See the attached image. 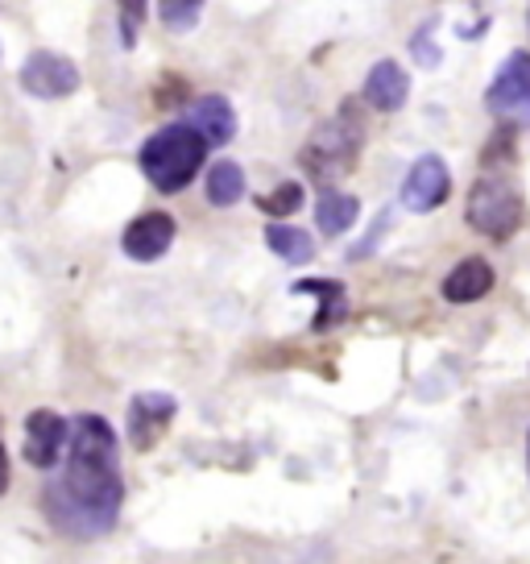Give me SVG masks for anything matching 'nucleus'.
Returning <instances> with one entry per match:
<instances>
[{"mask_svg": "<svg viewBox=\"0 0 530 564\" xmlns=\"http://www.w3.org/2000/svg\"><path fill=\"white\" fill-rule=\"evenodd\" d=\"M294 295H320V299H324V312L315 315V328H327V324H336V320L348 312L345 283H336V278H299V283H294Z\"/></svg>", "mask_w": 530, "mask_h": 564, "instance_id": "2eb2a0df", "label": "nucleus"}, {"mask_svg": "<svg viewBox=\"0 0 530 564\" xmlns=\"http://www.w3.org/2000/svg\"><path fill=\"white\" fill-rule=\"evenodd\" d=\"M357 149H361V125L357 121H348L345 117H336L332 125L320 129V137H315V163H327V167H348L352 158H357Z\"/></svg>", "mask_w": 530, "mask_h": 564, "instance_id": "f8f14e48", "label": "nucleus"}, {"mask_svg": "<svg viewBox=\"0 0 530 564\" xmlns=\"http://www.w3.org/2000/svg\"><path fill=\"white\" fill-rule=\"evenodd\" d=\"M257 208L269 212V216H294V212L303 208V188L299 183H282V188L269 191V195H257Z\"/></svg>", "mask_w": 530, "mask_h": 564, "instance_id": "6ab92c4d", "label": "nucleus"}, {"mask_svg": "<svg viewBox=\"0 0 530 564\" xmlns=\"http://www.w3.org/2000/svg\"><path fill=\"white\" fill-rule=\"evenodd\" d=\"M410 96V75L394 59H382V63L369 67V80H365V100L377 112H398L407 105Z\"/></svg>", "mask_w": 530, "mask_h": 564, "instance_id": "1a4fd4ad", "label": "nucleus"}, {"mask_svg": "<svg viewBox=\"0 0 530 564\" xmlns=\"http://www.w3.org/2000/svg\"><path fill=\"white\" fill-rule=\"evenodd\" d=\"M174 416V398L170 395H158V391H149V395H137L133 398V407H129V436L137 448H149L158 432H162L166 423Z\"/></svg>", "mask_w": 530, "mask_h": 564, "instance_id": "9d476101", "label": "nucleus"}, {"mask_svg": "<svg viewBox=\"0 0 530 564\" xmlns=\"http://www.w3.org/2000/svg\"><path fill=\"white\" fill-rule=\"evenodd\" d=\"M204 163H207V137L195 125H186V121L158 129L142 146L145 179L162 191V195L183 191L204 170Z\"/></svg>", "mask_w": 530, "mask_h": 564, "instance_id": "f03ea898", "label": "nucleus"}, {"mask_svg": "<svg viewBox=\"0 0 530 564\" xmlns=\"http://www.w3.org/2000/svg\"><path fill=\"white\" fill-rule=\"evenodd\" d=\"M357 216H361V204L345 195V191H324L320 200H315V225L324 237H340L357 225Z\"/></svg>", "mask_w": 530, "mask_h": 564, "instance_id": "4468645a", "label": "nucleus"}, {"mask_svg": "<svg viewBox=\"0 0 530 564\" xmlns=\"http://www.w3.org/2000/svg\"><path fill=\"white\" fill-rule=\"evenodd\" d=\"M174 237H179V229H174V220L166 212H145L124 229L121 245L133 262H154L174 245Z\"/></svg>", "mask_w": 530, "mask_h": 564, "instance_id": "6e6552de", "label": "nucleus"}, {"mask_svg": "<svg viewBox=\"0 0 530 564\" xmlns=\"http://www.w3.org/2000/svg\"><path fill=\"white\" fill-rule=\"evenodd\" d=\"M451 191L448 163L439 154H423L414 167H410L407 183H402V204L410 212H435Z\"/></svg>", "mask_w": 530, "mask_h": 564, "instance_id": "423d86ee", "label": "nucleus"}, {"mask_svg": "<svg viewBox=\"0 0 530 564\" xmlns=\"http://www.w3.org/2000/svg\"><path fill=\"white\" fill-rule=\"evenodd\" d=\"M200 9H204V0H158V17L174 34H183V29L200 22Z\"/></svg>", "mask_w": 530, "mask_h": 564, "instance_id": "a211bd4d", "label": "nucleus"}, {"mask_svg": "<svg viewBox=\"0 0 530 564\" xmlns=\"http://www.w3.org/2000/svg\"><path fill=\"white\" fill-rule=\"evenodd\" d=\"M265 245L278 253L282 262H294V266L311 262V253H315V241L303 229H290V225H269L265 229Z\"/></svg>", "mask_w": 530, "mask_h": 564, "instance_id": "dca6fc26", "label": "nucleus"}, {"mask_svg": "<svg viewBox=\"0 0 530 564\" xmlns=\"http://www.w3.org/2000/svg\"><path fill=\"white\" fill-rule=\"evenodd\" d=\"M493 291V266L485 257H465L456 271L444 278V299L448 303H477L481 295Z\"/></svg>", "mask_w": 530, "mask_h": 564, "instance_id": "ddd939ff", "label": "nucleus"}, {"mask_svg": "<svg viewBox=\"0 0 530 564\" xmlns=\"http://www.w3.org/2000/svg\"><path fill=\"white\" fill-rule=\"evenodd\" d=\"M410 55H414V63L419 67H427V71H435L439 67V46L431 43V22L410 38Z\"/></svg>", "mask_w": 530, "mask_h": 564, "instance_id": "aec40b11", "label": "nucleus"}, {"mask_svg": "<svg viewBox=\"0 0 530 564\" xmlns=\"http://www.w3.org/2000/svg\"><path fill=\"white\" fill-rule=\"evenodd\" d=\"M67 440H71V423L55 411H34V416L25 419V460L34 465V469H55L62 457V448H67Z\"/></svg>", "mask_w": 530, "mask_h": 564, "instance_id": "0eeeda50", "label": "nucleus"}, {"mask_svg": "<svg viewBox=\"0 0 530 564\" xmlns=\"http://www.w3.org/2000/svg\"><path fill=\"white\" fill-rule=\"evenodd\" d=\"M241 195H245V175H241L237 163H216L207 170V200L216 208H232Z\"/></svg>", "mask_w": 530, "mask_h": 564, "instance_id": "f3484780", "label": "nucleus"}, {"mask_svg": "<svg viewBox=\"0 0 530 564\" xmlns=\"http://www.w3.org/2000/svg\"><path fill=\"white\" fill-rule=\"evenodd\" d=\"M485 105L510 121V125H530V55L527 50H514L510 59L502 63L497 80L490 84Z\"/></svg>", "mask_w": 530, "mask_h": 564, "instance_id": "20e7f679", "label": "nucleus"}, {"mask_svg": "<svg viewBox=\"0 0 530 564\" xmlns=\"http://www.w3.org/2000/svg\"><path fill=\"white\" fill-rule=\"evenodd\" d=\"M121 460H117V432L100 416H80L67 440V465L46 490L41 511L50 527L71 540H96L117 527L121 515Z\"/></svg>", "mask_w": 530, "mask_h": 564, "instance_id": "f257e3e1", "label": "nucleus"}, {"mask_svg": "<svg viewBox=\"0 0 530 564\" xmlns=\"http://www.w3.org/2000/svg\"><path fill=\"white\" fill-rule=\"evenodd\" d=\"M21 87L38 100H59V96H71L80 87V71L67 55H55V50H34L25 67H21Z\"/></svg>", "mask_w": 530, "mask_h": 564, "instance_id": "39448f33", "label": "nucleus"}, {"mask_svg": "<svg viewBox=\"0 0 530 564\" xmlns=\"http://www.w3.org/2000/svg\"><path fill=\"white\" fill-rule=\"evenodd\" d=\"M145 17V0H121V34L124 46L137 43V22Z\"/></svg>", "mask_w": 530, "mask_h": 564, "instance_id": "412c9836", "label": "nucleus"}, {"mask_svg": "<svg viewBox=\"0 0 530 564\" xmlns=\"http://www.w3.org/2000/svg\"><path fill=\"white\" fill-rule=\"evenodd\" d=\"M469 225L477 232H485L493 241H506L518 232L522 225V216H527V204H522V191L510 183V175L506 170H485L469 191Z\"/></svg>", "mask_w": 530, "mask_h": 564, "instance_id": "7ed1b4c3", "label": "nucleus"}, {"mask_svg": "<svg viewBox=\"0 0 530 564\" xmlns=\"http://www.w3.org/2000/svg\"><path fill=\"white\" fill-rule=\"evenodd\" d=\"M186 125H195L207 137V146H228L237 137V112L225 96H200L186 108Z\"/></svg>", "mask_w": 530, "mask_h": 564, "instance_id": "9b49d317", "label": "nucleus"}, {"mask_svg": "<svg viewBox=\"0 0 530 564\" xmlns=\"http://www.w3.org/2000/svg\"><path fill=\"white\" fill-rule=\"evenodd\" d=\"M9 485V457H4V444H0V490Z\"/></svg>", "mask_w": 530, "mask_h": 564, "instance_id": "4be33fe9", "label": "nucleus"}]
</instances>
